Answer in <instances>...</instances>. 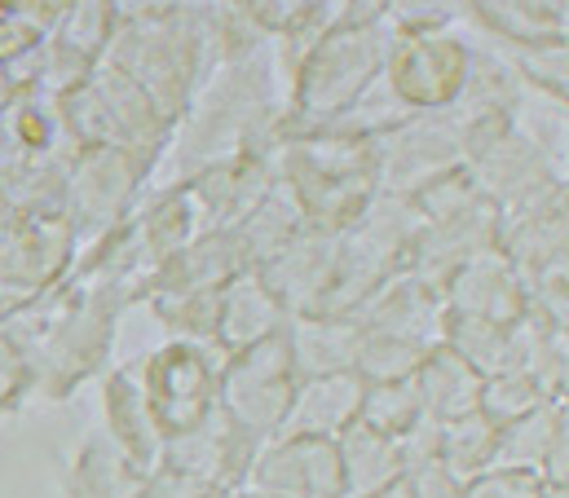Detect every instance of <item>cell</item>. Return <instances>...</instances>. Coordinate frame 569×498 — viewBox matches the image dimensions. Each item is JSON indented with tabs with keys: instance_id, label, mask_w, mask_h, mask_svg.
Wrapping results in <instances>:
<instances>
[{
	"instance_id": "6da1fadb",
	"label": "cell",
	"mask_w": 569,
	"mask_h": 498,
	"mask_svg": "<svg viewBox=\"0 0 569 498\" xmlns=\"http://www.w3.org/2000/svg\"><path fill=\"white\" fill-rule=\"evenodd\" d=\"M287 84L291 80H287L274 40H266L239 62L217 67L199 84L181 124L172 128V141L163 150L172 172L163 186L186 181L203 168L243 159V155L279 150L287 124Z\"/></svg>"
},
{
	"instance_id": "7a4b0ae2",
	"label": "cell",
	"mask_w": 569,
	"mask_h": 498,
	"mask_svg": "<svg viewBox=\"0 0 569 498\" xmlns=\"http://www.w3.org/2000/svg\"><path fill=\"white\" fill-rule=\"evenodd\" d=\"M102 67L133 80L154 102V111L177 128L181 116L190 111L199 84L217 71V49H212L199 13L186 0H172V9H163L154 18L120 22L116 40L102 53Z\"/></svg>"
},
{
	"instance_id": "3957f363",
	"label": "cell",
	"mask_w": 569,
	"mask_h": 498,
	"mask_svg": "<svg viewBox=\"0 0 569 498\" xmlns=\"http://www.w3.org/2000/svg\"><path fill=\"white\" fill-rule=\"evenodd\" d=\"M279 177L296 195L309 230L340 235L380 195V150L371 137H291L279 146Z\"/></svg>"
},
{
	"instance_id": "277c9868",
	"label": "cell",
	"mask_w": 569,
	"mask_h": 498,
	"mask_svg": "<svg viewBox=\"0 0 569 498\" xmlns=\"http://www.w3.org/2000/svg\"><path fill=\"white\" fill-rule=\"evenodd\" d=\"M393 36H398V31H393L389 22L318 36V40L309 44V53L291 67L283 141L309 137V132L331 124L336 116H345V111L367 93V84L380 76Z\"/></svg>"
},
{
	"instance_id": "5b68a950",
	"label": "cell",
	"mask_w": 569,
	"mask_h": 498,
	"mask_svg": "<svg viewBox=\"0 0 569 498\" xmlns=\"http://www.w3.org/2000/svg\"><path fill=\"white\" fill-rule=\"evenodd\" d=\"M159 163H163L159 155H146L133 146H80L67 159V181H62V221L71 226L76 243L93 248L116 226H124L129 212L142 203Z\"/></svg>"
},
{
	"instance_id": "8992f818",
	"label": "cell",
	"mask_w": 569,
	"mask_h": 498,
	"mask_svg": "<svg viewBox=\"0 0 569 498\" xmlns=\"http://www.w3.org/2000/svg\"><path fill=\"white\" fill-rule=\"evenodd\" d=\"M459 132H463V172L499 208V217L521 212L566 186V168L517 120L495 116V120L459 124Z\"/></svg>"
},
{
	"instance_id": "52a82bcc",
	"label": "cell",
	"mask_w": 569,
	"mask_h": 498,
	"mask_svg": "<svg viewBox=\"0 0 569 498\" xmlns=\"http://www.w3.org/2000/svg\"><path fill=\"white\" fill-rule=\"evenodd\" d=\"M221 367L226 353L217 345H194V340H168L163 349L146 353L133 367L163 441L199 428L221 410Z\"/></svg>"
},
{
	"instance_id": "ba28073f",
	"label": "cell",
	"mask_w": 569,
	"mask_h": 498,
	"mask_svg": "<svg viewBox=\"0 0 569 498\" xmlns=\"http://www.w3.org/2000/svg\"><path fill=\"white\" fill-rule=\"evenodd\" d=\"M468 76L463 31H398L380 67V84L407 116L450 111Z\"/></svg>"
},
{
	"instance_id": "9c48e42d",
	"label": "cell",
	"mask_w": 569,
	"mask_h": 498,
	"mask_svg": "<svg viewBox=\"0 0 569 498\" xmlns=\"http://www.w3.org/2000/svg\"><path fill=\"white\" fill-rule=\"evenodd\" d=\"M296 367L287 353V327L274 331L270 340L230 353L221 367V410L252 432L257 441H270L283 432V419L296 397Z\"/></svg>"
},
{
	"instance_id": "30bf717a",
	"label": "cell",
	"mask_w": 569,
	"mask_h": 498,
	"mask_svg": "<svg viewBox=\"0 0 569 498\" xmlns=\"http://www.w3.org/2000/svg\"><path fill=\"white\" fill-rule=\"evenodd\" d=\"M76 235L62 217H13L0 235V309H27L71 273Z\"/></svg>"
},
{
	"instance_id": "8fae6325",
	"label": "cell",
	"mask_w": 569,
	"mask_h": 498,
	"mask_svg": "<svg viewBox=\"0 0 569 498\" xmlns=\"http://www.w3.org/2000/svg\"><path fill=\"white\" fill-rule=\"evenodd\" d=\"M380 150V195H420L437 177L463 168V132L450 111L411 116L407 124L376 137Z\"/></svg>"
},
{
	"instance_id": "7c38bea8",
	"label": "cell",
	"mask_w": 569,
	"mask_h": 498,
	"mask_svg": "<svg viewBox=\"0 0 569 498\" xmlns=\"http://www.w3.org/2000/svg\"><path fill=\"white\" fill-rule=\"evenodd\" d=\"M248 490L274 498H345L340 446L331 437H270L248 472Z\"/></svg>"
},
{
	"instance_id": "4fadbf2b",
	"label": "cell",
	"mask_w": 569,
	"mask_h": 498,
	"mask_svg": "<svg viewBox=\"0 0 569 498\" xmlns=\"http://www.w3.org/2000/svg\"><path fill=\"white\" fill-rule=\"evenodd\" d=\"M261 446L266 441H257L226 410H217L199 428L163 441L159 468L181 472V477H194V481H208V486H217L226 495H239L248 486V472H252V459H257Z\"/></svg>"
},
{
	"instance_id": "5bb4252c",
	"label": "cell",
	"mask_w": 569,
	"mask_h": 498,
	"mask_svg": "<svg viewBox=\"0 0 569 498\" xmlns=\"http://www.w3.org/2000/svg\"><path fill=\"white\" fill-rule=\"evenodd\" d=\"M441 305H446V318H472V322H495V327H512L530 309L521 273L499 248L468 256L441 282Z\"/></svg>"
},
{
	"instance_id": "9a60e30c",
	"label": "cell",
	"mask_w": 569,
	"mask_h": 498,
	"mask_svg": "<svg viewBox=\"0 0 569 498\" xmlns=\"http://www.w3.org/2000/svg\"><path fill=\"white\" fill-rule=\"evenodd\" d=\"M336 239L340 235L305 230L270 265L257 269L287 318H318L327 309L331 278H336Z\"/></svg>"
},
{
	"instance_id": "2e32d148",
	"label": "cell",
	"mask_w": 569,
	"mask_h": 498,
	"mask_svg": "<svg viewBox=\"0 0 569 498\" xmlns=\"http://www.w3.org/2000/svg\"><path fill=\"white\" fill-rule=\"evenodd\" d=\"M358 327L367 331H380V336H398V340H411L420 349L441 345L446 336V305H441V291L425 282L420 273H398L393 282H385L358 313H353Z\"/></svg>"
},
{
	"instance_id": "e0dca14e",
	"label": "cell",
	"mask_w": 569,
	"mask_h": 498,
	"mask_svg": "<svg viewBox=\"0 0 569 498\" xmlns=\"http://www.w3.org/2000/svg\"><path fill=\"white\" fill-rule=\"evenodd\" d=\"M102 432H107V441L133 468H142L146 477L159 468V459H163V432H159V424H154V415L146 406L133 367H116V371L102 379Z\"/></svg>"
},
{
	"instance_id": "ac0fdd59",
	"label": "cell",
	"mask_w": 569,
	"mask_h": 498,
	"mask_svg": "<svg viewBox=\"0 0 569 498\" xmlns=\"http://www.w3.org/2000/svg\"><path fill=\"white\" fill-rule=\"evenodd\" d=\"M76 146L62 128L58 98L40 89H18L0 107V163L9 159H71Z\"/></svg>"
},
{
	"instance_id": "d6986e66",
	"label": "cell",
	"mask_w": 569,
	"mask_h": 498,
	"mask_svg": "<svg viewBox=\"0 0 569 498\" xmlns=\"http://www.w3.org/2000/svg\"><path fill=\"white\" fill-rule=\"evenodd\" d=\"M566 186H561L548 199H539L521 212H508L499 221V251L512 260V269L526 282L530 273L566 260Z\"/></svg>"
},
{
	"instance_id": "ffe728a7",
	"label": "cell",
	"mask_w": 569,
	"mask_h": 498,
	"mask_svg": "<svg viewBox=\"0 0 569 498\" xmlns=\"http://www.w3.org/2000/svg\"><path fill=\"white\" fill-rule=\"evenodd\" d=\"M468 22L490 44H569V0H468Z\"/></svg>"
},
{
	"instance_id": "44dd1931",
	"label": "cell",
	"mask_w": 569,
	"mask_h": 498,
	"mask_svg": "<svg viewBox=\"0 0 569 498\" xmlns=\"http://www.w3.org/2000/svg\"><path fill=\"white\" fill-rule=\"evenodd\" d=\"M287 327V313L279 309V300L270 296V287L261 282L257 269H243L239 278H230L221 287V300H217V349L230 358V353H243L261 340H270L274 331Z\"/></svg>"
},
{
	"instance_id": "7402d4cb",
	"label": "cell",
	"mask_w": 569,
	"mask_h": 498,
	"mask_svg": "<svg viewBox=\"0 0 569 498\" xmlns=\"http://www.w3.org/2000/svg\"><path fill=\"white\" fill-rule=\"evenodd\" d=\"M495 464L503 468H535L543 481L566 486V401H543L517 424L499 428Z\"/></svg>"
},
{
	"instance_id": "603a6c76",
	"label": "cell",
	"mask_w": 569,
	"mask_h": 498,
	"mask_svg": "<svg viewBox=\"0 0 569 498\" xmlns=\"http://www.w3.org/2000/svg\"><path fill=\"white\" fill-rule=\"evenodd\" d=\"M362 388L367 379L353 371L313 375L296 384L291 410L283 419V432L296 437H340L349 424H358V406H362Z\"/></svg>"
},
{
	"instance_id": "cb8c5ba5",
	"label": "cell",
	"mask_w": 569,
	"mask_h": 498,
	"mask_svg": "<svg viewBox=\"0 0 569 498\" xmlns=\"http://www.w3.org/2000/svg\"><path fill=\"white\" fill-rule=\"evenodd\" d=\"M481 384L486 375L472 371L450 345H432L420 367L411 375V388L420 397V410L432 424H450V419H463V415H477L481 406Z\"/></svg>"
},
{
	"instance_id": "d4e9b609",
	"label": "cell",
	"mask_w": 569,
	"mask_h": 498,
	"mask_svg": "<svg viewBox=\"0 0 569 498\" xmlns=\"http://www.w3.org/2000/svg\"><path fill=\"white\" fill-rule=\"evenodd\" d=\"M89 80H93V89H98V98L107 107L116 146H133V150H146V155H159L163 159V150L172 141V124L154 111V102L146 98L142 89L133 80H124L120 71L102 67V62L93 67Z\"/></svg>"
},
{
	"instance_id": "484cf974",
	"label": "cell",
	"mask_w": 569,
	"mask_h": 498,
	"mask_svg": "<svg viewBox=\"0 0 569 498\" xmlns=\"http://www.w3.org/2000/svg\"><path fill=\"white\" fill-rule=\"evenodd\" d=\"M358 322L353 318H287V353L296 379L353 371Z\"/></svg>"
},
{
	"instance_id": "4316f807",
	"label": "cell",
	"mask_w": 569,
	"mask_h": 498,
	"mask_svg": "<svg viewBox=\"0 0 569 498\" xmlns=\"http://www.w3.org/2000/svg\"><path fill=\"white\" fill-rule=\"evenodd\" d=\"M305 230H309V226H305V212H300L296 195L287 190V181L279 177V181L266 190V199L234 226V239H239V248H243L248 269H261V265H270V260H274L296 235H305Z\"/></svg>"
},
{
	"instance_id": "83f0119b",
	"label": "cell",
	"mask_w": 569,
	"mask_h": 498,
	"mask_svg": "<svg viewBox=\"0 0 569 498\" xmlns=\"http://www.w3.org/2000/svg\"><path fill=\"white\" fill-rule=\"evenodd\" d=\"M142 486L146 472L107 441V432L84 437L67 468V498H142Z\"/></svg>"
},
{
	"instance_id": "f1b7e54d",
	"label": "cell",
	"mask_w": 569,
	"mask_h": 498,
	"mask_svg": "<svg viewBox=\"0 0 569 498\" xmlns=\"http://www.w3.org/2000/svg\"><path fill=\"white\" fill-rule=\"evenodd\" d=\"M340 472H345V498H371L376 490H385L389 481H398L402 468V450L393 437H380L362 424H349L340 437Z\"/></svg>"
},
{
	"instance_id": "f546056e",
	"label": "cell",
	"mask_w": 569,
	"mask_h": 498,
	"mask_svg": "<svg viewBox=\"0 0 569 498\" xmlns=\"http://www.w3.org/2000/svg\"><path fill=\"white\" fill-rule=\"evenodd\" d=\"M490 44V40H486ZM530 98L561 102L569 93V44H490Z\"/></svg>"
},
{
	"instance_id": "4dcf8cb0",
	"label": "cell",
	"mask_w": 569,
	"mask_h": 498,
	"mask_svg": "<svg viewBox=\"0 0 569 498\" xmlns=\"http://www.w3.org/2000/svg\"><path fill=\"white\" fill-rule=\"evenodd\" d=\"M495 450H499V428L481 410L463 415V419H450L437 432V464L450 468L459 481L495 468Z\"/></svg>"
},
{
	"instance_id": "1f68e13d",
	"label": "cell",
	"mask_w": 569,
	"mask_h": 498,
	"mask_svg": "<svg viewBox=\"0 0 569 498\" xmlns=\"http://www.w3.org/2000/svg\"><path fill=\"white\" fill-rule=\"evenodd\" d=\"M116 31H120V13H116L111 0H67L49 36L98 67L107 44L116 40Z\"/></svg>"
},
{
	"instance_id": "d6a6232c",
	"label": "cell",
	"mask_w": 569,
	"mask_h": 498,
	"mask_svg": "<svg viewBox=\"0 0 569 498\" xmlns=\"http://www.w3.org/2000/svg\"><path fill=\"white\" fill-rule=\"evenodd\" d=\"M425 419L420 397L411 388V379H389V384H367L362 388V406H358V424L380 432V437H402Z\"/></svg>"
},
{
	"instance_id": "836d02e7",
	"label": "cell",
	"mask_w": 569,
	"mask_h": 498,
	"mask_svg": "<svg viewBox=\"0 0 569 498\" xmlns=\"http://www.w3.org/2000/svg\"><path fill=\"white\" fill-rule=\"evenodd\" d=\"M548 397L539 392V384L530 379L526 371H499V375H486L481 384V415L495 424V428H508L517 424L521 415H530L535 406H543Z\"/></svg>"
},
{
	"instance_id": "e575fe53",
	"label": "cell",
	"mask_w": 569,
	"mask_h": 498,
	"mask_svg": "<svg viewBox=\"0 0 569 498\" xmlns=\"http://www.w3.org/2000/svg\"><path fill=\"white\" fill-rule=\"evenodd\" d=\"M393 31H463L468 0H389Z\"/></svg>"
},
{
	"instance_id": "d590c367",
	"label": "cell",
	"mask_w": 569,
	"mask_h": 498,
	"mask_svg": "<svg viewBox=\"0 0 569 498\" xmlns=\"http://www.w3.org/2000/svg\"><path fill=\"white\" fill-rule=\"evenodd\" d=\"M543 486L548 481L535 468H503V464H495V468L468 477L459 498H539Z\"/></svg>"
},
{
	"instance_id": "8d00e7d4",
	"label": "cell",
	"mask_w": 569,
	"mask_h": 498,
	"mask_svg": "<svg viewBox=\"0 0 569 498\" xmlns=\"http://www.w3.org/2000/svg\"><path fill=\"white\" fill-rule=\"evenodd\" d=\"M309 0H226L230 13H239L261 40H274L279 31H287L300 13H305Z\"/></svg>"
},
{
	"instance_id": "74e56055",
	"label": "cell",
	"mask_w": 569,
	"mask_h": 498,
	"mask_svg": "<svg viewBox=\"0 0 569 498\" xmlns=\"http://www.w3.org/2000/svg\"><path fill=\"white\" fill-rule=\"evenodd\" d=\"M40 40H44L40 31H31L22 18H13L9 9H0V67H13V62H18L22 53H31Z\"/></svg>"
},
{
	"instance_id": "f35d334b",
	"label": "cell",
	"mask_w": 569,
	"mask_h": 498,
	"mask_svg": "<svg viewBox=\"0 0 569 498\" xmlns=\"http://www.w3.org/2000/svg\"><path fill=\"white\" fill-rule=\"evenodd\" d=\"M407 477H411L416 498H459V490H463V481H459L450 468H441L437 459H432V464H420V468H411Z\"/></svg>"
},
{
	"instance_id": "ab89813d",
	"label": "cell",
	"mask_w": 569,
	"mask_h": 498,
	"mask_svg": "<svg viewBox=\"0 0 569 498\" xmlns=\"http://www.w3.org/2000/svg\"><path fill=\"white\" fill-rule=\"evenodd\" d=\"M62 4H67V0H0V9H9L13 18H22V22H27L31 31H40V36L53 31Z\"/></svg>"
},
{
	"instance_id": "60d3db41",
	"label": "cell",
	"mask_w": 569,
	"mask_h": 498,
	"mask_svg": "<svg viewBox=\"0 0 569 498\" xmlns=\"http://www.w3.org/2000/svg\"><path fill=\"white\" fill-rule=\"evenodd\" d=\"M120 22H138V18H154L163 9H172V0H111Z\"/></svg>"
},
{
	"instance_id": "b9f144b4",
	"label": "cell",
	"mask_w": 569,
	"mask_h": 498,
	"mask_svg": "<svg viewBox=\"0 0 569 498\" xmlns=\"http://www.w3.org/2000/svg\"><path fill=\"white\" fill-rule=\"evenodd\" d=\"M371 498H416V490H411V477L402 472L398 481H389L385 490H376V495H371Z\"/></svg>"
},
{
	"instance_id": "7bdbcfd3",
	"label": "cell",
	"mask_w": 569,
	"mask_h": 498,
	"mask_svg": "<svg viewBox=\"0 0 569 498\" xmlns=\"http://www.w3.org/2000/svg\"><path fill=\"white\" fill-rule=\"evenodd\" d=\"M9 226H13V208H9V203H4V195H0V235H4Z\"/></svg>"
},
{
	"instance_id": "ee69618b",
	"label": "cell",
	"mask_w": 569,
	"mask_h": 498,
	"mask_svg": "<svg viewBox=\"0 0 569 498\" xmlns=\"http://www.w3.org/2000/svg\"><path fill=\"white\" fill-rule=\"evenodd\" d=\"M539 498H566V486H552V481H548V486L539 490Z\"/></svg>"
}]
</instances>
